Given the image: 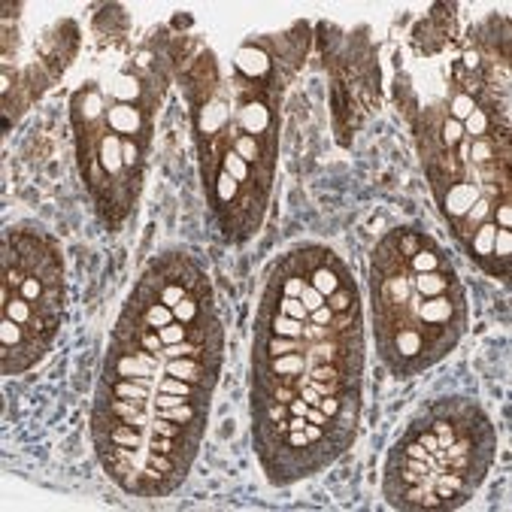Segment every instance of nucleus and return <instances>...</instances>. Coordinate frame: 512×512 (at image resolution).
Returning a JSON list of instances; mask_svg holds the SVG:
<instances>
[{
	"mask_svg": "<svg viewBox=\"0 0 512 512\" xmlns=\"http://www.w3.org/2000/svg\"><path fill=\"white\" fill-rule=\"evenodd\" d=\"M376 346L397 379L443 361L467 331V297L446 252L425 234H388L370 264Z\"/></svg>",
	"mask_w": 512,
	"mask_h": 512,
	"instance_id": "f257e3e1",
	"label": "nucleus"
},
{
	"mask_svg": "<svg viewBox=\"0 0 512 512\" xmlns=\"http://www.w3.org/2000/svg\"><path fill=\"white\" fill-rule=\"evenodd\" d=\"M494 428L464 397L425 406L385 464V500L394 509H458L482 485L494 458Z\"/></svg>",
	"mask_w": 512,
	"mask_h": 512,
	"instance_id": "f03ea898",
	"label": "nucleus"
},
{
	"mask_svg": "<svg viewBox=\"0 0 512 512\" xmlns=\"http://www.w3.org/2000/svg\"><path fill=\"white\" fill-rule=\"evenodd\" d=\"M4 288H0V319L22 331V346L0 358L7 376H19L43 361L52 349L64 319V261L58 246L37 228L19 225L4 234L0 246Z\"/></svg>",
	"mask_w": 512,
	"mask_h": 512,
	"instance_id": "7ed1b4c3",
	"label": "nucleus"
},
{
	"mask_svg": "<svg viewBox=\"0 0 512 512\" xmlns=\"http://www.w3.org/2000/svg\"><path fill=\"white\" fill-rule=\"evenodd\" d=\"M73 128H76V155L85 185L94 194L100 216L110 228H119L134 200L140 194L143 161H146V140H134L119 134L104 113V88L85 82L73 94Z\"/></svg>",
	"mask_w": 512,
	"mask_h": 512,
	"instance_id": "20e7f679",
	"label": "nucleus"
}]
</instances>
